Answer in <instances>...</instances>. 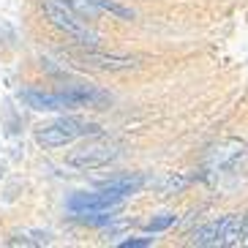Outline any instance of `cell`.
Segmentation results:
<instances>
[{"mask_svg": "<svg viewBox=\"0 0 248 248\" xmlns=\"http://www.w3.org/2000/svg\"><path fill=\"white\" fill-rule=\"evenodd\" d=\"M186 186H188V180H186V177H169L167 186H164V191H167V194H172V191H180V188H186Z\"/></svg>", "mask_w": 248, "mask_h": 248, "instance_id": "9a60e30c", "label": "cell"}, {"mask_svg": "<svg viewBox=\"0 0 248 248\" xmlns=\"http://www.w3.org/2000/svg\"><path fill=\"white\" fill-rule=\"evenodd\" d=\"M147 183L145 175H123V177H112V180L101 183V191H109V194H117V197H131L137 194L142 186Z\"/></svg>", "mask_w": 248, "mask_h": 248, "instance_id": "30bf717a", "label": "cell"}, {"mask_svg": "<svg viewBox=\"0 0 248 248\" xmlns=\"http://www.w3.org/2000/svg\"><path fill=\"white\" fill-rule=\"evenodd\" d=\"M177 224V216L175 213H161V216H155V218L147 221V232H164V229H169V226Z\"/></svg>", "mask_w": 248, "mask_h": 248, "instance_id": "7c38bea8", "label": "cell"}, {"mask_svg": "<svg viewBox=\"0 0 248 248\" xmlns=\"http://www.w3.org/2000/svg\"><path fill=\"white\" fill-rule=\"evenodd\" d=\"M246 216H221L216 221H207V224L197 226L191 232V243L194 246H240L246 243Z\"/></svg>", "mask_w": 248, "mask_h": 248, "instance_id": "6da1fadb", "label": "cell"}, {"mask_svg": "<svg viewBox=\"0 0 248 248\" xmlns=\"http://www.w3.org/2000/svg\"><path fill=\"white\" fill-rule=\"evenodd\" d=\"M3 175H6V167H3V164H0V180H3Z\"/></svg>", "mask_w": 248, "mask_h": 248, "instance_id": "2e32d148", "label": "cell"}, {"mask_svg": "<svg viewBox=\"0 0 248 248\" xmlns=\"http://www.w3.org/2000/svg\"><path fill=\"white\" fill-rule=\"evenodd\" d=\"M115 204H123V197L109 191H77L68 197V210L85 213V210H109Z\"/></svg>", "mask_w": 248, "mask_h": 248, "instance_id": "52a82bcc", "label": "cell"}, {"mask_svg": "<svg viewBox=\"0 0 248 248\" xmlns=\"http://www.w3.org/2000/svg\"><path fill=\"white\" fill-rule=\"evenodd\" d=\"M85 134H101V128L93 125V123H82V120H77V117H60V120H55V123L41 125V128H38V131H36V142L41 147L55 150V147L71 145L74 139L85 137Z\"/></svg>", "mask_w": 248, "mask_h": 248, "instance_id": "3957f363", "label": "cell"}, {"mask_svg": "<svg viewBox=\"0 0 248 248\" xmlns=\"http://www.w3.org/2000/svg\"><path fill=\"white\" fill-rule=\"evenodd\" d=\"M60 93L71 101L74 109H79V107L104 109V107H109V104H112V95L107 93V90L95 88V85H88V82H74V85H66Z\"/></svg>", "mask_w": 248, "mask_h": 248, "instance_id": "5b68a950", "label": "cell"}, {"mask_svg": "<svg viewBox=\"0 0 248 248\" xmlns=\"http://www.w3.org/2000/svg\"><path fill=\"white\" fill-rule=\"evenodd\" d=\"M82 63L90 68H101V71H128V68L137 66V58H128V55H104V52H85L82 55Z\"/></svg>", "mask_w": 248, "mask_h": 248, "instance_id": "ba28073f", "label": "cell"}, {"mask_svg": "<svg viewBox=\"0 0 248 248\" xmlns=\"http://www.w3.org/2000/svg\"><path fill=\"white\" fill-rule=\"evenodd\" d=\"M41 6H44V14L49 16V22L58 30H63L68 38H74V41H79V44H85V46L98 44V33H95L93 28H88L85 16H79L74 8H68L66 3H60V0H44Z\"/></svg>", "mask_w": 248, "mask_h": 248, "instance_id": "7a4b0ae2", "label": "cell"}, {"mask_svg": "<svg viewBox=\"0 0 248 248\" xmlns=\"http://www.w3.org/2000/svg\"><path fill=\"white\" fill-rule=\"evenodd\" d=\"M123 213V204H115L109 210H85V213H74V218L79 224H88V226H107Z\"/></svg>", "mask_w": 248, "mask_h": 248, "instance_id": "8fae6325", "label": "cell"}, {"mask_svg": "<svg viewBox=\"0 0 248 248\" xmlns=\"http://www.w3.org/2000/svg\"><path fill=\"white\" fill-rule=\"evenodd\" d=\"M120 155L117 145L112 142H88V145H82L79 150H71L66 155V164L71 169H82V172H88V169H98V167H107L109 161H115Z\"/></svg>", "mask_w": 248, "mask_h": 248, "instance_id": "277c9868", "label": "cell"}, {"mask_svg": "<svg viewBox=\"0 0 248 248\" xmlns=\"http://www.w3.org/2000/svg\"><path fill=\"white\" fill-rule=\"evenodd\" d=\"M25 101L28 107L38 112H60V109H74L71 101H68L66 95L60 93H41V90H25Z\"/></svg>", "mask_w": 248, "mask_h": 248, "instance_id": "9c48e42d", "label": "cell"}, {"mask_svg": "<svg viewBox=\"0 0 248 248\" xmlns=\"http://www.w3.org/2000/svg\"><path fill=\"white\" fill-rule=\"evenodd\" d=\"M90 3H95V8H104V11H109V14L120 16V19H134V11H131V8L117 6V3H112V0H90Z\"/></svg>", "mask_w": 248, "mask_h": 248, "instance_id": "4fadbf2b", "label": "cell"}, {"mask_svg": "<svg viewBox=\"0 0 248 248\" xmlns=\"http://www.w3.org/2000/svg\"><path fill=\"white\" fill-rule=\"evenodd\" d=\"M153 246V237H131V240H123L120 248H147Z\"/></svg>", "mask_w": 248, "mask_h": 248, "instance_id": "5bb4252c", "label": "cell"}, {"mask_svg": "<svg viewBox=\"0 0 248 248\" xmlns=\"http://www.w3.org/2000/svg\"><path fill=\"white\" fill-rule=\"evenodd\" d=\"M248 158V147L237 139H226L221 142L218 147H213L210 153V169L216 172H234V169H240Z\"/></svg>", "mask_w": 248, "mask_h": 248, "instance_id": "8992f818", "label": "cell"}]
</instances>
